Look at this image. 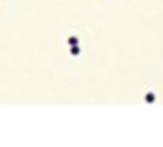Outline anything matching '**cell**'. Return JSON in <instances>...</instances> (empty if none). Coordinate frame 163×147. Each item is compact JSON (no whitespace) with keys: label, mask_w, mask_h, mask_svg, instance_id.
<instances>
[{"label":"cell","mask_w":163,"mask_h":147,"mask_svg":"<svg viewBox=\"0 0 163 147\" xmlns=\"http://www.w3.org/2000/svg\"><path fill=\"white\" fill-rule=\"evenodd\" d=\"M145 98H146V102H147V103H152V102L155 101V95H153V93H147Z\"/></svg>","instance_id":"1"},{"label":"cell","mask_w":163,"mask_h":147,"mask_svg":"<svg viewBox=\"0 0 163 147\" xmlns=\"http://www.w3.org/2000/svg\"><path fill=\"white\" fill-rule=\"evenodd\" d=\"M70 44H77V38H70Z\"/></svg>","instance_id":"2"},{"label":"cell","mask_w":163,"mask_h":147,"mask_svg":"<svg viewBox=\"0 0 163 147\" xmlns=\"http://www.w3.org/2000/svg\"><path fill=\"white\" fill-rule=\"evenodd\" d=\"M72 54H78V48H74V50H72Z\"/></svg>","instance_id":"3"}]
</instances>
